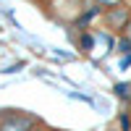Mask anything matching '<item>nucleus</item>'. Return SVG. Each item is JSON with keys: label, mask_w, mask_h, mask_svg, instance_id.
I'll list each match as a JSON object with an SVG mask.
<instances>
[{"label": "nucleus", "mask_w": 131, "mask_h": 131, "mask_svg": "<svg viewBox=\"0 0 131 131\" xmlns=\"http://www.w3.org/2000/svg\"><path fill=\"white\" fill-rule=\"evenodd\" d=\"M31 128H34V118L21 113H10L0 123V131H31Z\"/></svg>", "instance_id": "obj_1"}, {"label": "nucleus", "mask_w": 131, "mask_h": 131, "mask_svg": "<svg viewBox=\"0 0 131 131\" xmlns=\"http://www.w3.org/2000/svg\"><path fill=\"white\" fill-rule=\"evenodd\" d=\"M128 18H131V13H128V8H110L107 10V16H105V21H107V26L110 29H126L128 26Z\"/></svg>", "instance_id": "obj_2"}, {"label": "nucleus", "mask_w": 131, "mask_h": 131, "mask_svg": "<svg viewBox=\"0 0 131 131\" xmlns=\"http://www.w3.org/2000/svg\"><path fill=\"white\" fill-rule=\"evenodd\" d=\"M128 89H131L128 84H115V94L123 97V100H128Z\"/></svg>", "instance_id": "obj_3"}, {"label": "nucleus", "mask_w": 131, "mask_h": 131, "mask_svg": "<svg viewBox=\"0 0 131 131\" xmlns=\"http://www.w3.org/2000/svg\"><path fill=\"white\" fill-rule=\"evenodd\" d=\"M94 45V37L92 34H81V50H92Z\"/></svg>", "instance_id": "obj_4"}, {"label": "nucleus", "mask_w": 131, "mask_h": 131, "mask_svg": "<svg viewBox=\"0 0 131 131\" xmlns=\"http://www.w3.org/2000/svg\"><path fill=\"white\" fill-rule=\"evenodd\" d=\"M97 5H102V8H115V5H121V0H97Z\"/></svg>", "instance_id": "obj_5"}, {"label": "nucleus", "mask_w": 131, "mask_h": 131, "mask_svg": "<svg viewBox=\"0 0 131 131\" xmlns=\"http://www.w3.org/2000/svg\"><path fill=\"white\" fill-rule=\"evenodd\" d=\"M110 131H115V128H110Z\"/></svg>", "instance_id": "obj_6"}, {"label": "nucleus", "mask_w": 131, "mask_h": 131, "mask_svg": "<svg viewBox=\"0 0 131 131\" xmlns=\"http://www.w3.org/2000/svg\"><path fill=\"white\" fill-rule=\"evenodd\" d=\"M128 29H131V26H128Z\"/></svg>", "instance_id": "obj_7"}]
</instances>
